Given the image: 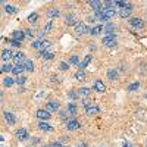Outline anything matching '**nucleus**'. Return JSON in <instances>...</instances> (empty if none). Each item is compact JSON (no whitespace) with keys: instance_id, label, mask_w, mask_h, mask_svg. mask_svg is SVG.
Returning <instances> with one entry per match:
<instances>
[{"instance_id":"nucleus-1","label":"nucleus","mask_w":147,"mask_h":147,"mask_svg":"<svg viewBox=\"0 0 147 147\" xmlns=\"http://www.w3.org/2000/svg\"><path fill=\"white\" fill-rule=\"evenodd\" d=\"M132 10H134V6L131 5V3H128L124 9H121L119 10V16L121 18H124V19H129V16H131V13H132Z\"/></svg>"},{"instance_id":"nucleus-2","label":"nucleus","mask_w":147,"mask_h":147,"mask_svg":"<svg viewBox=\"0 0 147 147\" xmlns=\"http://www.w3.org/2000/svg\"><path fill=\"white\" fill-rule=\"evenodd\" d=\"M128 24L132 27V28H137V30H141L144 27V22L141 18H129L128 19Z\"/></svg>"},{"instance_id":"nucleus-3","label":"nucleus","mask_w":147,"mask_h":147,"mask_svg":"<svg viewBox=\"0 0 147 147\" xmlns=\"http://www.w3.org/2000/svg\"><path fill=\"white\" fill-rule=\"evenodd\" d=\"M116 31V27H115V24H106V25L103 27V32H105V37H110V35H116L115 34Z\"/></svg>"},{"instance_id":"nucleus-4","label":"nucleus","mask_w":147,"mask_h":147,"mask_svg":"<svg viewBox=\"0 0 147 147\" xmlns=\"http://www.w3.org/2000/svg\"><path fill=\"white\" fill-rule=\"evenodd\" d=\"M35 116L38 119H41V121H49L52 118L50 112H49L47 109H38V110H37V113H35Z\"/></svg>"},{"instance_id":"nucleus-5","label":"nucleus","mask_w":147,"mask_h":147,"mask_svg":"<svg viewBox=\"0 0 147 147\" xmlns=\"http://www.w3.org/2000/svg\"><path fill=\"white\" fill-rule=\"evenodd\" d=\"M103 46H106V47H115L116 46V35L103 37Z\"/></svg>"},{"instance_id":"nucleus-6","label":"nucleus","mask_w":147,"mask_h":147,"mask_svg":"<svg viewBox=\"0 0 147 147\" xmlns=\"http://www.w3.org/2000/svg\"><path fill=\"white\" fill-rule=\"evenodd\" d=\"M80 127H81V124H80L77 119H69V121L66 122L68 131H77V129H80Z\"/></svg>"},{"instance_id":"nucleus-7","label":"nucleus","mask_w":147,"mask_h":147,"mask_svg":"<svg viewBox=\"0 0 147 147\" xmlns=\"http://www.w3.org/2000/svg\"><path fill=\"white\" fill-rule=\"evenodd\" d=\"M46 109L49 110V112H56V110H59L60 109V103L57 102V100H50L47 103V106H46Z\"/></svg>"},{"instance_id":"nucleus-8","label":"nucleus","mask_w":147,"mask_h":147,"mask_svg":"<svg viewBox=\"0 0 147 147\" xmlns=\"http://www.w3.org/2000/svg\"><path fill=\"white\" fill-rule=\"evenodd\" d=\"M100 112V107L97 106L96 103H93V105H90L88 107H85V113H87L88 116H91V115H97Z\"/></svg>"},{"instance_id":"nucleus-9","label":"nucleus","mask_w":147,"mask_h":147,"mask_svg":"<svg viewBox=\"0 0 147 147\" xmlns=\"http://www.w3.org/2000/svg\"><path fill=\"white\" fill-rule=\"evenodd\" d=\"M65 24H66V25L68 27H72V25H78V18L75 16V15H66V18H65Z\"/></svg>"},{"instance_id":"nucleus-10","label":"nucleus","mask_w":147,"mask_h":147,"mask_svg":"<svg viewBox=\"0 0 147 147\" xmlns=\"http://www.w3.org/2000/svg\"><path fill=\"white\" fill-rule=\"evenodd\" d=\"M27 60V57H25V55H24L22 52H18L15 56H13V62H15V65H24V62Z\"/></svg>"},{"instance_id":"nucleus-11","label":"nucleus","mask_w":147,"mask_h":147,"mask_svg":"<svg viewBox=\"0 0 147 147\" xmlns=\"http://www.w3.org/2000/svg\"><path fill=\"white\" fill-rule=\"evenodd\" d=\"M27 37V34H25V31H19V30H16V31H13V34H12V38L13 40H16V41H24V38Z\"/></svg>"},{"instance_id":"nucleus-12","label":"nucleus","mask_w":147,"mask_h":147,"mask_svg":"<svg viewBox=\"0 0 147 147\" xmlns=\"http://www.w3.org/2000/svg\"><path fill=\"white\" fill-rule=\"evenodd\" d=\"M94 90H96L97 93H105V91H106V85L103 84L102 80H96V81H94Z\"/></svg>"},{"instance_id":"nucleus-13","label":"nucleus","mask_w":147,"mask_h":147,"mask_svg":"<svg viewBox=\"0 0 147 147\" xmlns=\"http://www.w3.org/2000/svg\"><path fill=\"white\" fill-rule=\"evenodd\" d=\"M75 31H77V34H87V32H90V30L87 28V25L82 24V22H80L78 25H75Z\"/></svg>"},{"instance_id":"nucleus-14","label":"nucleus","mask_w":147,"mask_h":147,"mask_svg":"<svg viewBox=\"0 0 147 147\" xmlns=\"http://www.w3.org/2000/svg\"><path fill=\"white\" fill-rule=\"evenodd\" d=\"M3 116H5V119H6V122H7L9 125H13L15 122H16V118H15V115L12 113V112H5Z\"/></svg>"},{"instance_id":"nucleus-15","label":"nucleus","mask_w":147,"mask_h":147,"mask_svg":"<svg viewBox=\"0 0 147 147\" xmlns=\"http://www.w3.org/2000/svg\"><path fill=\"white\" fill-rule=\"evenodd\" d=\"M38 128H40L41 131H46V132H50V131H53L52 125L49 124L47 121H40V124H38Z\"/></svg>"},{"instance_id":"nucleus-16","label":"nucleus","mask_w":147,"mask_h":147,"mask_svg":"<svg viewBox=\"0 0 147 147\" xmlns=\"http://www.w3.org/2000/svg\"><path fill=\"white\" fill-rule=\"evenodd\" d=\"M16 137H18V140H19V141L27 140V138H28V132H27V129H25V128L18 129V131H16Z\"/></svg>"},{"instance_id":"nucleus-17","label":"nucleus","mask_w":147,"mask_h":147,"mask_svg":"<svg viewBox=\"0 0 147 147\" xmlns=\"http://www.w3.org/2000/svg\"><path fill=\"white\" fill-rule=\"evenodd\" d=\"M90 6H91V9H93L94 12H99V10L105 9V7H103V3L99 2V0H93V2H90Z\"/></svg>"},{"instance_id":"nucleus-18","label":"nucleus","mask_w":147,"mask_h":147,"mask_svg":"<svg viewBox=\"0 0 147 147\" xmlns=\"http://www.w3.org/2000/svg\"><path fill=\"white\" fill-rule=\"evenodd\" d=\"M66 110L69 112V115L74 118L77 113H78V107H77V105L75 103H68V107H66Z\"/></svg>"},{"instance_id":"nucleus-19","label":"nucleus","mask_w":147,"mask_h":147,"mask_svg":"<svg viewBox=\"0 0 147 147\" xmlns=\"http://www.w3.org/2000/svg\"><path fill=\"white\" fill-rule=\"evenodd\" d=\"M13 56H15V55H13V53H12L10 50H7V49H5V50L2 52V59L5 60V62H6V63L9 62V60H10V59H13Z\"/></svg>"},{"instance_id":"nucleus-20","label":"nucleus","mask_w":147,"mask_h":147,"mask_svg":"<svg viewBox=\"0 0 147 147\" xmlns=\"http://www.w3.org/2000/svg\"><path fill=\"white\" fill-rule=\"evenodd\" d=\"M107 78H109L110 81H116V80L119 78V72H118L116 69H109V71H107Z\"/></svg>"},{"instance_id":"nucleus-21","label":"nucleus","mask_w":147,"mask_h":147,"mask_svg":"<svg viewBox=\"0 0 147 147\" xmlns=\"http://www.w3.org/2000/svg\"><path fill=\"white\" fill-rule=\"evenodd\" d=\"M60 15V12H59V9L57 7H50L47 10V16L50 18V19H53V18H57Z\"/></svg>"},{"instance_id":"nucleus-22","label":"nucleus","mask_w":147,"mask_h":147,"mask_svg":"<svg viewBox=\"0 0 147 147\" xmlns=\"http://www.w3.org/2000/svg\"><path fill=\"white\" fill-rule=\"evenodd\" d=\"M24 72H25V68H24V65H15V68H13V75H16V77H21V75H24Z\"/></svg>"},{"instance_id":"nucleus-23","label":"nucleus","mask_w":147,"mask_h":147,"mask_svg":"<svg viewBox=\"0 0 147 147\" xmlns=\"http://www.w3.org/2000/svg\"><path fill=\"white\" fill-rule=\"evenodd\" d=\"M13 84H16V80L15 78H12V77H6V78H3V85L5 87H12Z\"/></svg>"},{"instance_id":"nucleus-24","label":"nucleus","mask_w":147,"mask_h":147,"mask_svg":"<svg viewBox=\"0 0 147 147\" xmlns=\"http://www.w3.org/2000/svg\"><path fill=\"white\" fill-rule=\"evenodd\" d=\"M40 57H43L44 60H52V59L55 57V53H52V52H44V50H41V52H40Z\"/></svg>"},{"instance_id":"nucleus-25","label":"nucleus","mask_w":147,"mask_h":147,"mask_svg":"<svg viewBox=\"0 0 147 147\" xmlns=\"http://www.w3.org/2000/svg\"><path fill=\"white\" fill-rule=\"evenodd\" d=\"M5 12H6V13H9V15H13V13H16V12H18V7L13 6V5H6L5 6Z\"/></svg>"},{"instance_id":"nucleus-26","label":"nucleus","mask_w":147,"mask_h":147,"mask_svg":"<svg viewBox=\"0 0 147 147\" xmlns=\"http://www.w3.org/2000/svg\"><path fill=\"white\" fill-rule=\"evenodd\" d=\"M24 68H25V71H28V72H32L34 71V62L31 59H27L25 62H24Z\"/></svg>"},{"instance_id":"nucleus-27","label":"nucleus","mask_w":147,"mask_h":147,"mask_svg":"<svg viewBox=\"0 0 147 147\" xmlns=\"http://www.w3.org/2000/svg\"><path fill=\"white\" fill-rule=\"evenodd\" d=\"M90 62H91V55H87V56H85V57L82 59V62L80 63V66H78V68H80V69H84V68L87 66Z\"/></svg>"},{"instance_id":"nucleus-28","label":"nucleus","mask_w":147,"mask_h":147,"mask_svg":"<svg viewBox=\"0 0 147 147\" xmlns=\"http://www.w3.org/2000/svg\"><path fill=\"white\" fill-rule=\"evenodd\" d=\"M102 31H103V27H102V25H96V27L90 28V32H88V34H91V35H99Z\"/></svg>"},{"instance_id":"nucleus-29","label":"nucleus","mask_w":147,"mask_h":147,"mask_svg":"<svg viewBox=\"0 0 147 147\" xmlns=\"http://www.w3.org/2000/svg\"><path fill=\"white\" fill-rule=\"evenodd\" d=\"M13 68H15V66H12L10 63H3V65H2V72L10 74V72H13Z\"/></svg>"},{"instance_id":"nucleus-30","label":"nucleus","mask_w":147,"mask_h":147,"mask_svg":"<svg viewBox=\"0 0 147 147\" xmlns=\"http://www.w3.org/2000/svg\"><path fill=\"white\" fill-rule=\"evenodd\" d=\"M75 80H78V81H84V80H85V72H84V69H78V71H77Z\"/></svg>"},{"instance_id":"nucleus-31","label":"nucleus","mask_w":147,"mask_h":147,"mask_svg":"<svg viewBox=\"0 0 147 147\" xmlns=\"http://www.w3.org/2000/svg\"><path fill=\"white\" fill-rule=\"evenodd\" d=\"M78 93H80V96H82V97H88L90 93H91V90H90L88 87H82V88L78 90Z\"/></svg>"},{"instance_id":"nucleus-32","label":"nucleus","mask_w":147,"mask_h":147,"mask_svg":"<svg viewBox=\"0 0 147 147\" xmlns=\"http://www.w3.org/2000/svg\"><path fill=\"white\" fill-rule=\"evenodd\" d=\"M138 88H140V82H138V81L128 85V91H138Z\"/></svg>"},{"instance_id":"nucleus-33","label":"nucleus","mask_w":147,"mask_h":147,"mask_svg":"<svg viewBox=\"0 0 147 147\" xmlns=\"http://www.w3.org/2000/svg\"><path fill=\"white\" fill-rule=\"evenodd\" d=\"M52 27H53V21H47V24H46L44 28H43V32L44 34H49V32H50V30H52Z\"/></svg>"},{"instance_id":"nucleus-34","label":"nucleus","mask_w":147,"mask_h":147,"mask_svg":"<svg viewBox=\"0 0 147 147\" xmlns=\"http://www.w3.org/2000/svg\"><path fill=\"white\" fill-rule=\"evenodd\" d=\"M69 99H71V100L80 99V93H78V90H71V91H69Z\"/></svg>"},{"instance_id":"nucleus-35","label":"nucleus","mask_w":147,"mask_h":147,"mask_svg":"<svg viewBox=\"0 0 147 147\" xmlns=\"http://www.w3.org/2000/svg\"><path fill=\"white\" fill-rule=\"evenodd\" d=\"M37 19H38V13H37V12H34V13H31V15L28 16V22H30V24H35Z\"/></svg>"},{"instance_id":"nucleus-36","label":"nucleus","mask_w":147,"mask_h":147,"mask_svg":"<svg viewBox=\"0 0 147 147\" xmlns=\"http://www.w3.org/2000/svg\"><path fill=\"white\" fill-rule=\"evenodd\" d=\"M68 116H71V115H69V112H68L66 109L59 110V118H60V119H68Z\"/></svg>"},{"instance_id":"nucleus-37","label":"nucleus","mask_w":147,"mask_h":147,"mask_svg":"<svg viewBox=\"0 0 147 147\" xmlns=\"http://www.w3.org/2000/svg\"><path fill=\"white\" fill-rule=\"evenodd\" d=\"M69 63H74V65H78V66H80L81 62H80V59H78L77 55H72V56H71V60H69Z\"/></svg>"},{"instance_id":"nucleus-38","label":"nucleus","mask_w":147,"mask_h":147,"mask_svg":"<svg viewBox=\"0 0 147 147\" xmlns=\"http://www.w3.org/2000/svg\"><path fill=\"white\" fill-rule=\"evenodd\" d=\"M52 46V43L50 41H47V40H41V50H44L46 52V49H49Z\"/></svg>"},{"instance_id":"nucleus-39","label":"nucleus","mask_w":147,"mask_h":147,"mask_svg":"<svg viewBox=\"0 0 147 147\" xmlns=\"http://www.w3.org/2000/svg\"><path fill=\"white\" fill-rule=\"evenodd\" d=\"M69 66H71V63H69V62H68V63H66V62H60L59 69H60V71H68V69H69Z\"/></svg>"},{"instance_id":"nucleus-40","label":"nucleus","mask_w":147,"mask_h":147,"mask_svg":"<svg viewBox=\"0 0 147 147\" xmlns=\"http://www.w3.org/2000/svg\"><path fill=\"white\" fill-rule=\"evenodd\" d=\"M25 81H27V77L25 75H21V77L16 78V84L18 85H24V84H25Z\"/></svg>"},{"instance_id":"nucleus-41","label":"nucleus","mask_w":147,"mask_h":147,"mask_svg":"<svg viewBox=\"0 0 147 147\" xmlns=\"http://www.w3.org/2000/svg\"><path fill=\"white\" fill-rule=\"evenodd\" d=\"M115 5H116V7H119V10H121V9H124L128 3H127V2H122V0H118V2H115Z\"/></svg>"},{"instance_id":"nucleus-42","label":"nucleus","mask_w":147,"mask_h":147,"mask_svg":"<svg viewBox=\"0 0 147 147\" xmlns=\"http://www.w3.org/2000/svg\"><path fill=\"white\" fill-rule=\"evenodd\" d=\"M7 43L9 44H12V46H13V47H21V41H16V40H13V38H10V40H7Z\"/></svg>"},{"instance_id":"nucleus-43","label":"nucleus","mask_w":147,"mask_h":147,"mask_svg":"<svg viewBox=\"0 0 147 147\" xmlns=\"http://www.w3.org/2000/svg\"><path fill=\"white\" fill-rule=\"evenodd\" d=\"M32 49H37V50H40V49H41V40H35V41H32Z\"/></svg>"},{"instance_id":"nucleus-44","label":"nucleus","mask_w":147,"mask_h":147,"mask_svg":"<svg viewBox=\"0 0 147 147\" xmlns=\"http://www.w3.org/2000/svg\"><path fill=\"white\" fill-rule=\"evenodd\" d=\"M49 147H63V146L60 144L59 141H55V143H50V144H49Z\"/></svg>"},{"instance_id":"nucleus-45","label":"nucleus","mask_w":147,"mask_h":147,"mask_svg":"<svg viewBox=\"0 0 147 147\" xmlns=\"http://www.w3.org/2000/svg\"><path fill=\"white\" fill-rule=\"evenodd\" d=\"M25 34H27V37H30V38H32V35H34V31H32V30H27V31H25Z\"/></svg>"},{"instance_id":"nucleus-46","label":"nucleus","mask_w":147,"mask_h":147,"mask_svg":"<svg viewBox=\"0 0 147 147\" xmlns=\"http://www.w3.org/2000/svg\"><path fill=\"white\" fill-rule=\"evenodd\" d=\"M78 147H87V143H81Z\"/></svg>"},{"instance_id":"nucleus-47","label":"nucleus","mask_w":147,"mask_h":147,"mask_svg":"<svg viewBox=\"0 0 147 147\" xmlns=\"http://www.w3.org/2000/svg\"><path fill=\"white\" fill-rule=\"evenodd\" d=\"M124 147H131V146H129V144H127V143H125V144H124Z\"/></svg>"},{"instance_id":"nucleus-48","label":"nucleus","mask_w":147,"mask_h":147,"mask_svg":"<svg viewBox=\"0 0 147 147\" xmlns=\"http://www.w3.org/2000/svg\"><path fill=\"white\" fill-rule=\"evenodd\" d=\"M44 147H49V146H44Z\"/></svg>"},{"instance_id":"nucleus-49","label":"nucleus","mask_w":147,"mask_h":147,"mask_svg":"<svg viewBox=\"0 0 147 147\" xmlns=\"http://www.w3.org/2000/svg\"><path fill=\"white\" fill-rule=\"evenodd\" d=\"M146 147H147V146H146Z\"/></svg>"}]
</instances>
